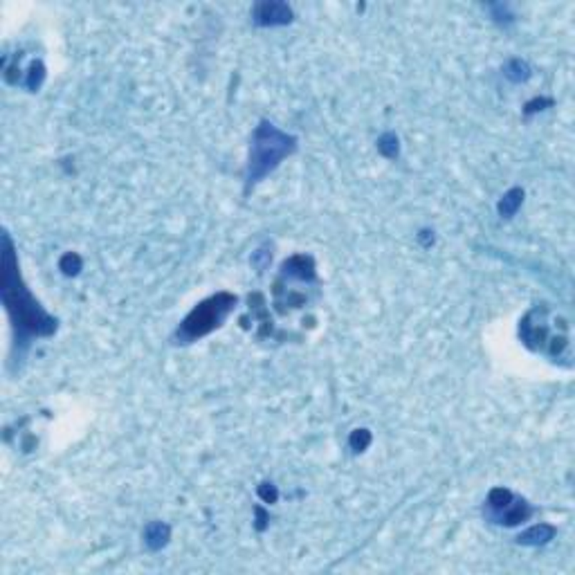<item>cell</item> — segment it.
Here are the masks:
<instances>
[{
  "label": "cell",
  "mask_w": 575,
  "mask_h": 575,
  "mask_svg": "<svg viewBox=\"0 0 575 575\" xmlns=\"http://www.w3.org/2000/svg\"><path fill=\"white\" fill-rule=\"evenodd\" d=\"M488 514L492 519H497V524L514 526L524 522L530 510L526 508V501L514 499L508 490H492L488 499Z\"/></svg>",
  "instance_id": "obj_4"
},
{
  "label": "cell",
  "mask_w": 575,
  "mask_h": 575,
  "mask_svg": "<svg viewBox=\"0 0 575 575\" xmlns=\"http://www.w3.org/2000/svg\"><path fill=\"white\" fill-rule=\"evenodd\" d=\"M387 149H391L389 153H391V157H395V153H398V138L391 135V133L380 140V151H382V153H387Z\"/></svg>",
  "instance_id": "obj_10"
},
{
  "label": "cell",
  "mask_w": 575,
  "mask_h": 575,
  "mask_svg": "<svg viewBox=\"0 0 575 575\" xmlns=\"http://www.w3.org/2000/svg\"><path fill=\"white\" fill-rule=\"evenodd\" d=\"M3 241V301L14 323V346L19 348V358H23L32 337H46L56 331V319L43 311L41 304L32 297V292L25 288L7 234Z\"/></svg>",
  "instance_id": "obj_1"
},
{
  "label": "cell",
  "mask_w": 575,
  "mask_h": 575,
  "mask_svg": "<svg viewBox=\"0 0 575 575\" xmlns=\"http://www.w3.org/2000/svg\"><path fill=\"white\" fill-rule=\"evenodd\" d=\"M297 151V140L288 133L279 130L270 122H261L254 130L252 149H249V165H247V187H254L265 175L272 173L281 160Z\"/></svg>",
  "instance_id": "obj_2"
},
{
  "label": "cell",
  "mask_w": 575,
  "mask_h": 575,
  "mask_svg": "<svg viewBox=\"0 0 575 575\" xmlns=\"http://www.w3.org/2000/svg\"><path fill=\"white\" fill-rule=\"evenodd\" d=\"M79 268H81V261H79V257H75V254H68V257H63V261H61V270H63L66 274H77V272H79Z\"/></svg>",
  "instance_id": "obj_9"
},
{
  "label": "cell",
  "mask_w": 575,
  "mask_h": 575,
  "mask_svg": "<svg viewBox=\"0 0 575 575\" xmlns=\"http://www.w3.org/2000/svg\"><path fill=\"white\" fill-rule=\"evenodd\" d=\"M254 23L261 27H274V25H286L292 21V11L284 3H261L254 7Z\"/></svg>",
  "instance_id": "obj_5"
},
{
  "label": "cell",
  "mask_w": 575,
  "mask_h": 575,
  "mask_svg": "<svg viewBox=\"0 0 575 575\" xmlns=\"http://www.w3.org/2000/svg\"><path fill=\"white\" fill-rule=\"evenodd\" d=\"M146 544H149V549H162L169 539V528L165 524H151L146 528Z\"/></svg>",
  "instance_id": "obj_6"
},
{
  "label": "cell",
  "mask_w": 575,
  "mask_h": 575,
  "mask_svg": "<svg viewBox=\"0 0 575 575\" xmlns=\"http://www.w3.org/2000/svg\"><path fill=\"white\" fill-rule=\"evenodd\" d=\"M553 537V528L551 526H535L533 530H528V533L519 535V542L522 544H544Z\"/></svg>",
  "instance_id": "obj_8"
},
{
  "label": "cell",
  "mask_w": 575,
  "mask_h": 575,
  "mask_svg": "<svg viewBox=\"0 0 575 575\" xmlns=\"http://www.w3.org/2000/svg\"><path fill=\"white\" fill-rule=\"evenodd\" d=\"M234 306H236V297L227 292H218L216 297H209L207 301L198 304L180 323L178 333H175V342L189 344V342L200 340L204 335H209L218 326H223V321L234 311Z\"/></svg>",
  "instance_id": "obj_3"
},
{
  "label": "cell",
  "mask_w": 575,
  "mask_h": 575,
  "mask_svg": "<svg viewBox=\"0 0 575 575\" xmlns=\"http://www.w3.org/2000/svg\"><path fill=\"white\" fill-rule=\"evenodd\" d=\"M522 198H524V191L522 189H512L510 194H506V198L499 202V214L501 216H512L514 212H517V207L522 204Z\"/></svg>",
  "instance_id": "obj_7"
}]
</instances>
